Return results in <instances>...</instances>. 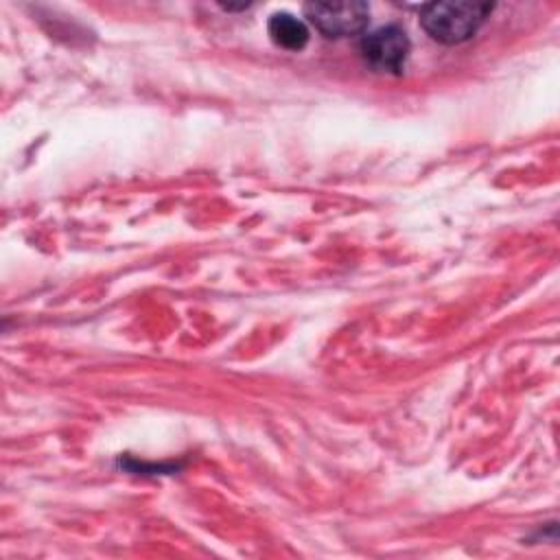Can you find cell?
<instances>
[{"label":"cell","instance_id":"cell-1","mask_svg":"<svg viewBox=\"0 0 560 560\" xmlns=\"http://www.w3.org/2000/svg\"><path fill=\"white\" fill-rule=\"evenodd\" d=\"M492 4L479 2H431L420 11V24L440 44L470 39L490 15Z\"/></svg>","mask_w":560,"mask_h":560},{"label":"cell","instance_id":"cell-2","mask_svg":"<svg viewBox=\"0 0 560 560\" xmlns=\"http://www.w3.org/2000/svg\"><path fill=\"white\" fill-rule=\"evenodd\" d=\"M304 13L326 37L357 35L370 20V7L363 2H311L304 7Z\"/></svg>","mask_w":560,"mask_h":560},{"label":"cell","instance_id":"cell-3","mask_svg":"<svg viewBox=\"0 0 560 560\" xmlns=\"http://www.w3.org/2000/svg\"><path fill=\"white\" fill-rule=\"evenodd\" d=\"M363 59L378 72H400L409 55V39L400 26L387 24L361 39Z\"/></svg>","mask_w":560,"mask_h":560},{"label":"cell","instance_id":"cell-4","mask_svg":"<svg viewBox=\"0 0 560 560\" xmlns=\"http://www.w3.org/2000/svg\"><path fill=\"white\" fill-rule=\"evenodd\" d=\"M267 33L276 46L291 50V52H298L308 44V26L300 18H295L287 11L273 13L269 18Z\"/></svg>","mask_w":560,"mask_h":560}]
</instances>
